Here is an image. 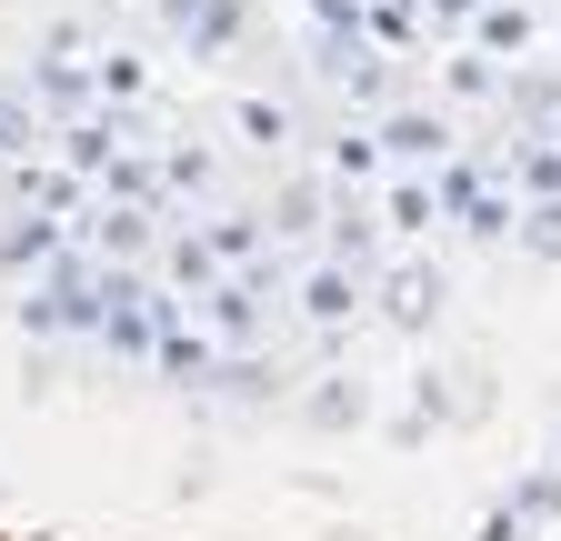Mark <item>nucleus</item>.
I'll return each mask as SVG.
<instances>
[{
	"label": "nucleus",
	"instance_id": "11",
	"mask_svg": "<svg viewBox=\"0 0 561 541\" xmlns=\"http://www.w3.org/2000/svg\"><path fill=\"white\" fill-rule=\"evenodd\" d=\"M381 221H401V231H421V221H442V191H391V211Z\"/></svg>",
	"mask_w": 561,
	"mask_h": 541
},
{
	"label": "nucleus",
	"instance_id": "4",
	"mask_svg": "<svg viewBox=\"0 0 561 541\" xmlns=\"http://www.w3.org/2000/svg\"><path fill=\"white\" fill-rule=\"evenodd\" d=\"M171 21L191 31V50H221V41L241 31V11H231V0H171Z\"/></svg>",
	"mask_w": 561,
	"mask_h": 541
},
{
	"label": "nucleus",
	"instance_id": "22",
	"mask_svg": "<svg viewBox=\"0 0 561 541\" xmlns=\"http://www.w3.org/2000/svg\"><path fill=\"white\" fill-rule=\"evenodd\" d=\"M432 11H442V21H471V11H481V0H432Z\"/></svg>",
	"mask_w": 561,
	"mask_h": 541
},
{
	"label": "nucleus",
	"instance_id": "7",
	"mask_svg": "<svg viewBox=\"0 0 561 541\" xmlns=\"http://www.w3.org/2000/svg\"><path fill=\"white\" fill-rule=\"evenodd\" d=\"M210 381H221L231 401H271V391H280V371H271V361H221Z\"/></svg>",
	"mask_w": 561,
	"mask_h": 541
},
{
	"label": "nucleus",
	"instance_id": "5",
	"mask_svg": "<svg viewBox=\"0 0 561 541\" xmlns=\"http://www.w3.org/2000/svg\"><path fill=\"white\" fill-rule=\"evenodd\" d=\"M461 231H471V241H512V231H522V211H512V191H481L471 211H461Z\"/></svg>",
	"mask_w": 561,
	"mask_h": 541
},
{
	"label": "nucleus",
	"instance_id": "1",
	"mask_svg": "<svg viewBox=\"0 0 561 541\" xmlns=\"http://www.w3.org/2000/svg\"><path fill=\"white\" fill-rule=\"evenodd\" d=\"M381 301H391V321H401V331H432V311H442V270H432V261L391 270V281H381Z\"/></svg>",
	"mask_w": 561,
	"mask_h": 541
},
{
	"label": "nucleus",
	"instance_id": "10",
	"mask_svg": "<svg viewBox=\"0 0 561 541\" xmlns=\"http://www.w3.org/2000/svg\"><path fill=\"white\" fill-rule=\"evenodd\" d=\"M280 231H321V191H311V181L280 191Z\"/></svg>",
	"mask_w": 561,
	"mask_h": 541
},
{
	"label": "nucleus",
	"instance_id": "17",
	"mask_svg": "<svg viewBox=\"0 0 561 541\" xmlns=\"http://www.w3.org/2000/svg\"><path fill=\"white\" fill-rule=\"evenodd\" d=\"M481 41H491V50H522V41H531V21H522V11H491V21H481Z\"/></svg>",
	"mask_w": 561,
	"mask_h": 541
},
{
	"label": "nucleus",
	"instance_id": "16",
	"mask_svg": "<svg viewBox=\"0 0 561 541\" xmlns=\"http://www.w3.org/2000/svg\"><path fill=\"white\" fill-rule=\"evenodd\" d=\"M512 101H522L531 120H551V111H561V81H541V71H531V81H512Z\"/></svg>",
	"mask_w": 561,
	"mask_h": 541
},
{
	"label": "nucleus",
	"instance_id": "9",
	"mask_svg": "<svg viewBox=\"0 0 561 541\" xmlns=\"http://www.w3.org/2000/svg\"><path fill=\"white\" fill-rule=\"evenodd\" d=\"M210 321H221L231 342H241V331L261 321V291H251V281H231V291H210Z\"/></svg>",
	"mask_w": 561,
	"mask_h": 541
},
{
	"label": "nucleus",
	"instance_id": "21",
	"mask_svg": "<svg viewBox=\"0 0 561 541\" xmlns=\"http://www.w3.org/2000/svg\"><path fill=\"white\" fill-rule=\"evenodd\" d=\"M210 251H221V261H251L261 241H251V221H221V231H210Z\"/></svg>",
	"mask_w": 561,
	"mask_h": 541
},
{
	"label": "nucleus",
	"instance_id": "18",
	"mask_svg": "<svg viewBox=\"0 0 561 541\" xmlns=\"http://www.w3.org/2000/svg\"><path fill=\"white\" fill-rule=\"evenodd\" d=\"M522 181H531V191H561V141H551V151H522Z\"/></svg>",
	"mask_w": 561,
	"mask_h": 541
},
{
	"label": "nucleus",
	"instance_id": "14",
	"mask_svg": "<svg viewBox=\"0 0 561 541\" xmlns=\"http://www.w3.org/2000/svg\"><path fill=\"white\" fill-rule=\"evenodd\" d=\"M70 161H81V171H111V130L81 120V130H70Z\"/></svg>",
	"mask_w": 561,
	"mask_h": 541
},
{
	"label": "nucleus",
	"instance_id": "19",
	"mask_svg": "<svg viewBox=\"0 0 561 541\" xmlns=\"http://www.w3.org/2000/svg\"><path fill=\"white\" fill-rule=\"evenodd\" d=\"M311 21H321V31H362L371 11H362V0H311Z\"/></svg>",
	"mask_w": 561,
	"mask_h": 541
},
{
	"label": "nucleus",
	"instance_id": "3",
	"mask_svg": "<svg viewBox=\"0 0 561 541\" xmlns=\"http://www.w3.org/2000/svg\"><path fill=\"white\" fill-rule=\"evenodd\" d=\"M351 301H362V270H351V261H331V270L301 281V311L311 321H351Z\"/></svg>",
	"mask_w": 561,
	"mask_h": 541
},
{
	"label": "nucleus",
	"instance_id": "8",
	"mask_svg": "<svg viewBox=\"0 0 561 541\" xmlns=\"http://www.w3.org/2000/svg\"><path fill=\"white\" fill-rule=\"evenodd\" d=\"M331 251L351 270H371V211H331Z\"/></svg>",
	"mask_w": 561,
	"mask_h": 541
},
{
	"label": "nucleus",
	"instance_id": "15",
	"mask_svg": "<svg viewBox=\"0 0 561 541\" xmlns=\"http://www.w3.org/2000/svg\"><path fill=\"white\" fill-rule=\"evenodd\" d=\"M541 261H561V200H541V211H531V231H522Z\"/></svg>",
	"mask_w": 561,
	"mask_h": 541
},
{
	"label": "nucleus",
	"instance_id": "2",
	"mask_svg": "<svg viewBox=\"0 0 561 541\" xmlns=\"http://www.w3.org/2000/svg\"><path fill=\"white\" fill-rule=\"evenodd\" d=\"M381 151H401V161H442L451 130H442L432 111H391V120H381Z\"/></svg>",
	"mask_w": 561,
	"mask_h": 541
},
{
	"label": "nucleus",
	"instance_id": "13",
	"mask_svg": "<svg viewBox=\"0 0 561 541\" xmlns=\"http://www.w3.org/2000/svg\"><path fill=\"white\" fill-rule=\"evenodd\" d=\"M311 422H362V391H351V381H331V391H311Z\"/></svg>",
	"mask_w": 561,
	"mask_h": 541
},
{
	"label": "nucleus",
	"instance_id": "20",
	"mask_svg": "<svg viewBox=\"0 0 561 541\" xmlns=\"http://www.w3.org/2000/svg\"><path fill=\"white\" fill-rule=\"evenodd\" d=\"M241 130H251V141H280V130H291V120H280L271 101H241Z\"/></svg>",
	"mask_w": 561,
	"mask_h": 541
},
{
	"label": "nucleus",
	"instance_id": "12",
	"mask_svg": "<svg viewBox=\"0 0 561 541\" xmlns=\"http://www.w3.org/2000/svg\"><path fill=\"white\" fill-rule=\"evenodd\" d=\"M140 241H151V231H140V211H111V221H101V251H111V261H130Z\"/></svg>",
	"mask_w": 561,
	"mask_h": 541
},
{
	"label": "nucleus",
	"instance_id": "6",
	"mask_svg": "<svg viewBox=\"0 0 561 541\" xmlns=\"http://www.w3.org/2000/svg\"><path fill=\"white\" fill-rule=\"evenodd\" d=\"M60 251V231L50 221H21V231H0V270H31V261H50Z\"/></svg>",
	"mask_w": 561,
	"mask_h": 541
},
{
	"label": "nucleus",
	"instance_id": "23",
	"mask_svg": "<svg viewBox=\"0 0 561 541\" xmlns=\"http://www.w3.org/2000/svg\"><path fill=\"white\" fill-rule=\"evenodd\" d=\"M551 141H561V130H551Z\"/></svg>",
	"mask_w": 561,
	"mask_h": 541
}]
</instances>
